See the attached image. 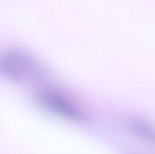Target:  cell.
<instances>
[{
	"label": "cell",
	"mask_w": 155,
	"mask_h": 154,
	"mask_svg": "<svg viewBox=\"0 0 155 154\" xmlns=\"http://www.w3.org/2000/svg\"><path fill=\"white\" fill-rule=\"evenodd\" d=\"M127 129L137 143L136 148L130 154H155V126L149 122L132 118L128 121Z\"/></svg>",
	"instance_id": "3957f363"
},
{
	"label": "cell",
	"mask_w": 155,
	"mask_h": 154,
	"mask_svg": "<svg viewBox=\"0 0 155 154\" xmlns=\"http://www.w3.org/2000/svg\"><path fill=\"white\" fill-rule=\"evenodd\" d=\"M46 69L30 53L17 48L0 50V78L15 83H38L46 76Z\"/></svg>",
	"instance_id": "6da1fadb"
},
{
	"label": "cell",
	"mask_w": 155,
	"mask_h": 154,
	"mask_svg": "<svg viewBox=\"0 0 155 154\" xmlns=\"http://www.w3.org/2000/svg\"><path fill=\"white\" fill-rule=\"evenodd\" d=\"M35 98L43 110L55 117L74 123H82L85 119V112L80 102L57 85H41L36 90Z\"/></svg>",
	"instance_id": "7a4b0ae2"
}]
</instances>
